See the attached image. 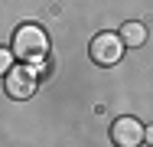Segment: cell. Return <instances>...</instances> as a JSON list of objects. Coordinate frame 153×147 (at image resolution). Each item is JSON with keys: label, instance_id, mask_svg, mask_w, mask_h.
Segmentation results:
<instances>
[{"label": "cell", "instance_id": "1", "mask_svg": "<svg viewBox=\"0 0 153 147\" xmlns=\"http://www.w3.org/2000/svg\"><path fill=\"white\" fill-rule=\"evenodd\" d=\"M10 52H13V59H23L26 65L46 59V52H49V36H46V29L36 26V23H23V26H16L13 43H10Z\"/></svg>", "mask_w": 153, "mask_h": 147}, {"label": "cell", "instance_id": "2", "mask_svg": "<svg viewBox=\"0 0 153 147\" xmlns=\"http://www.w3.org/2000/svg\"><path fill=\"white\" fill-rule=\"evenodd\" d=\"M88 56H91L94 65H117L124 56V43H121V36L117 33H98L91 39V46H88Z\"/></svg>", "mask_w": 153, "mask_h": 147}, {"label": "cell", "instance_id": "3", "mask_svg": "<svg viewBox=\"0 0 153 147\" xmlns=\"http://www.w3.org/2000/svg\"><path fill=\"white\" fill-rule=\"evenodd\" d=\"M36 75H33L30 65H13L7 75H3V88H7V95L13 98V101H26L36 95Z\"/></svg>", "mask_w": 153, "mask_h": 147}, {"label": "cell", "instance_id": "4", "mask_svg": "<svg viewBox=\"0 0 153 147\" xmlns=\"http://www.w3.org/2000/svg\"><path fill=\"white\" fill-rule=\"evenodd\" d=\"M143 137H147V128L137 118H117L111 124V141H114V147H140Z\"/></svg>", "mask_w": 153, "mask_h": 147}, {"label": "cell", "instance_id": "5", "mask_svg": "<svg viewBox=\"0 0 153 147\" xmlns=\"http://www.w3.org/2000/svg\"><path fill=\"white\" fill-rule=\"evenodd\" d=\"M117 36H121L124 49H127V46H134V49H137V46H143V43H147V26H143V23H137V20H130V23H124V26H121Z\"/></svg>", "mask_w": 153, "mask_h": 147}, {"label": "cell", "instance_id": "6", "mask_svg": "<svg viewBox=\"0 0 153 147\" xmlns=\"http://www.w3.org/2000/svg\"><path fill=\"white\" fill-rule=\"evenodd\" d=\"M10 69H13V52L0 46V79H3V75H7Z\"/></svg>", "mask_w": 153, "mask_h": 147}]
</instances>
